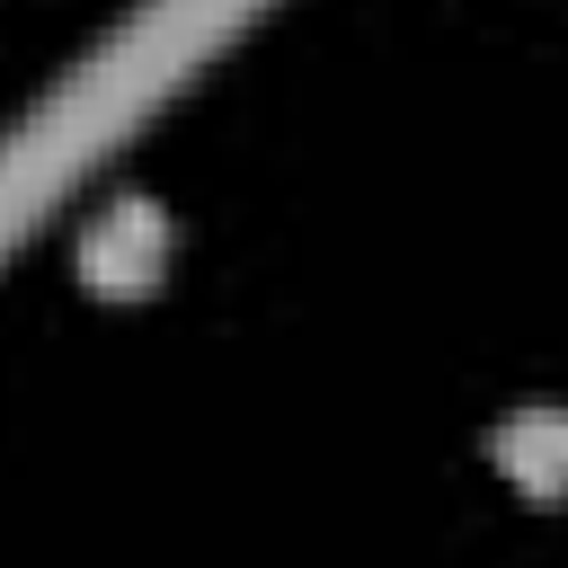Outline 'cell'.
Masks as SVG:
<instances>
[{"mask_svg": "<svg viewBox=\"0 0 568 568\" xmlns=\"http://www.w3.org/2000/svg\"><path fill=\"white\" fill-rule=\"evenodd\" d=\"M488 462L524 488V497H568V408H515L488 426Z\"/></svg>", "mask_w": 568, "mask_h": 568, "instance_id": "7a4b0ae2", "label": "cell"}, {"mask_svg": "<svg viewBox=\"0 0 568 568\" xmlns=\"http://www.w3.org/2000/svg\"><path fill=\"white\" fill-rule=\"evenodd\" d=\"M71 266H80V284H89L98 302H142V293H160V275H169V213L142 204V195L89 213L80 240H71Z\"/></svg>", "mask_w": 568, "mask_h": 568, "instance_id": "6da1fadb", "label": "cell"}]
</instances>
